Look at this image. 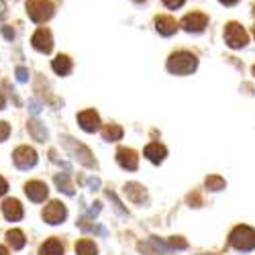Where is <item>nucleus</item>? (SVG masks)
Instances as JSON below:
<instances>
[{
  "label": "nucleus",
  "mask_w": 255,
  "mask_h": 255,
  "mask_svg": "<svg viewBox=\"0 0 255 255\" xmlns=\"http://www.w3.org/2000/svg\"><path fill=\"white\" fill-rule=\"evenodd\" d=\"M78 123H80V127L86 133H94V131H98L100 129V119H98V115L94 113V111H84V113H80L78 115Z\"/></svg>",
  "instance_id": "obj_11"
},
{
  "label": "nucleus",
  "mask_w": 255,
  "mask_h": 255,
  "mask_svg": "<svg viewBox=\"0 0 255 255\" xmlns=\"http://www.w3.org/2000/svg\"><path fill=\"white\" fill-rule=\"evenodd\" d=\"M51 68H53V72L57 74V76H68L70 72H72V59L68 57V55H57L53 61H51Z\"/></svg>",
  "instance_id": "obj_15"
},
{
  "label": "nucleus",
  "mask_w": 255,
  "mask_h": 255,
  "mask_svg": "<svg viewBox=\"0 0 255 255\" xmlns=\"http://www.w3.org/2000/svg\"><path fill=\"white\" fill-rule=\"evenodd\" d=\"M102 135H104V139L106 141H119L121 137H123V129L119 125H109L106 129L102 131Z\"/></svg>",
  "instance_id": "obj_20"
},
{
  "label": "nucleus",
  "mask_w": 255,
  "mask_h": 255,
  "mask_svg": "<svg viewBox=\"0 0 255 255\" xmlns=\"http://www.w3.org/2000/svg\"><path fill=\"white\" fill-rule=\"evenodd\" d=\"M2 106H4V96H2V92H0V111H2Z\"/></svg>",
  "instance_id": "obj_28"
},
{
  "label": "nucleus",
  "mask_w": 255,
  "mask_h": 255,
  "mask_svg": "<svg viewBox=\"0 0 255 255\" xmlns=\"http://www.w3.org/2000/svg\"><path fill=\"white\" fill-rule=\"evenodd\" d=\"M161 4L169 10H180L186 4V0H161Z\"/></svg>",
  "instance_id": "obj_22"
},
{
  "label": "nucleus",
  "mask_w": 255,
  "mask_h": 255,
  "mask_svg": "<svg viewBox=\"0 0 255 255\" xmlns=\"http://www.w3.org/2000/svg\"><path fill=\"white\" fill-rule=\"evenodd\" d=\"M76 253H78V255H96L98 249H96L94 241H90V239H82V241L76 243Z\"/></svg>",
  "instance_id": "obj_19"
},
{
  "label": "nucleus",
  "mask_w": 255,
  "mask_h": 255,
  "mask_svg": "<svg viewBox=\"0 0 255 255\" xmlns=\"http://www.w3.org/2000/svg\"><path fill=\"white\" fill-rule=\"evenodd\" d=\"M39 255H63V245L57 239H47L39 249Z\"/></svg>",
  "instance_id": "obj_16"
},
{
  "label": "nucleus",
  "mask_w": 255,
  "mask_h": 255,
  "mask_svg": "<svg viewBox=\"0 0 255 255\" xmlns=\"http://www.w3.org/2000/svg\"><path fill=\"white\" fill-rule=\"evenodd\" d=\"M6 241L12 249H20V247H25V233L23 231H18V229H10L6 233Z\"/></svg>",
  "instance_id": "obj_17"
},
{
  "label": "nucleus",
  "mask_w": 255,
  "mask_h": 255,
  "mask_svg": "<svg viewBox=\"0 0 255 255\" xmlns=\"http://www.w3.org/2000/svg\"><path fill=\"white\" fill-rule=\"evenodd\" d=\"M25 194L33 202H43L49 194V190H47V184H43L41 180H31V182L25 184Z\"/></svg>",
  "instance_id": "obj_10"
},
{
  "label": "nucleus",
  "mask_w": 255,
  "mask_h": 255,
  "mask_svg": "<svg viewBox=\"0 0 255 255\" xmlns=\"http://www.w3.org/2000/svg\"><path fill=\"white\" fill-rule=\"evenodd\" d=\"M135 4H143V2H147V0H133Z\"/></svg>",
  "instance_id": "obj_29"
},
{
  "label": "nucleus",
  "mask_w": 255,
  "mask_h": 255,
  "mask_svg": "<svg viewBox=\"0 0 255 255\" xmlns=\"http://www.w3.org/2000/svg\"><path fill=\"white\" fill-rule=\"evenodd\" d=\"M12 159H14L16 167L29 169V167H33L35 161H37V153H35V149H31L29 145H20V147H16V149H14Z\"/></svg>",
  "instance_id": "obj_7"
},
{
  "label": "nucleus",
  "mask_w": 255,
  "mask_h": 255,
  "mask_svg": "<svg viewBox=\"0 0 255 255\" xmlns=\"http://www.w3.org/2000/svg\"><path fill=\"white\" fill-rule=\"evenodd\" d=\"M221 4H225V6H235V4H239L241 0H219Z\"/></svg>",
  "instance_id": "obj_26"
},
{
  "label": "nucleus",
  "mask_w": 255,
  "mask_h": 255,
  "mask_svg": "<svg viewBox=\"0 0 255 255\" xmlns=\"http://www.w3.org/2000/svg\"><path fill=\"white\" fill-rule=\"evenodd\" d=\"M206 188L208 190H215V192H217V190H223L225 188V180L221 176H208L206 178Z\"/></svg>",
  "instance_id": "obj_21"
},
{
  "label": "nucleus",
  "mask_w": 255,
  "mask_h": 255,
  "mask_svg": "<svg viewBox=\"0 0 255 255\" xmlns=\"http://www.w3.org/2000/svg\"><path fill=\"white\" fill-rule=\"evenodd\" d=\"M31 43L37 51L41 53H49L51 47H53V37H51V31L47 27H39L35 31V35L31 37Z\"/></svg>",
  "instance_id": "obj_8"
},
{
  "label": "nucleus",
  "mask_w": 255,
  "mask_h": 255,
  "mask_svg": "<svg viewBox=\"0 0 255 255\" xmlns=\"http://www.w3.org/2000/svg\"><path fill=\"white\" fill-rule=\"evenodd\" d=\"M117 161L121 163V167L125 169H137L139 165V157L133 149H129V147H121V149L117 151Z\"/></svg>",
  "instance_id": "obj_12"
},
{
  "label": "nucleus",
  "mask_w": 255,
  "mask_h": 255,
  "mask_svg": "<svg viewBox=\"0 0 255 255\" xmlns=\"http://www.w3.org/2000/svg\"><path fill=\"white\" fill-rule=\"evenodd\" d=\"M251 74H253V76H255V66H253V68H251Z\"/></svg>",
  "instance_id": "obj_32"
},
{
  "label": "nucleus",
  "mask_w": 255,
  "mask_h": 255,
  "mask_svg": "<svg viewBox=\"0 0 255 255\" xmlns=\"http://www.w3.org/2000/svg\"><path fill=\"white\" fill-rule=\"evenodd\" d=\"M8 135H10V127H8V123H2V121H0V143H2Z\"/></svg>",
  "instance_id": "obj_24"
},
{
  "label": "nucleus",
  "mask_w": 255,
  "mask_h": 255,
  "mask_svg": "<svg viewBox=\"0 0 255 255\" xmlns=\"http://www.w3.org/2000/svg\"><path fill=\"white\" fill-rule=\"evenodd\" d=\"M165 147L163 145H159V143H149L145 147V157L149 159V161H153V163H161L163 161V157H165Z\"/></svg>",
  "instance_id": "obj_14"
},
{
  "label": "nucleus",
  "mask_w": 255,
  "mask_h": 255,
  "mask_svg": "<svg viewBox=\"0 0 255 255\" xmlns=\"http://www.w3.org/2000/svg\"><path fill=\"white\" fill-rule=\"evenodd\" d=\"M165 68H167V72H172L176 76H188L198 68V57H196V53L188 51V49H178L167 57Z\"/></svg>",
  "instance_id": "obj_1"
},
{
  "label": "nucleus",
  "mask_w": 255,
  "mask_h": 255,
  "mask_svg": "<svg viewBox=\"0 0 255 255\" xmlns=\"http://www.w3.org/2000/svg\"><path fill=\"white\" fill-rule=\"evenodd\" d=\"M6 190H8V184H6V180H4L2 176H0V196H2Z\"/></svg>",
  "instance_id": "obj_25"
},
{
  "label": "nucleus",
  "mask_w": 255,
  "mask_h": 255,
  "mask_svg": "<svg viewBox=\"0 0 255 255\" xmlns=\"http://www.w3.org/2000/svg\"><path fill=\"white\" fill-rule=\"evenodd\" d=\"M27 12L35 23H45L53 14V2L51 0H27Z\"/></svg>",
  "instance_id": "obj_5"
},
{
  "label": "nucleus",
  "mask_w": 255,
  "mask_h": 255,
  "mask_svg": "<svg viewBox=\"0 0 255 255\" xmlns=\"http://www.w3.org/2000/svg\"><path fill=\"white\" fill-rule=\"evenodd\" d=\"M251 12H253V14H255V2H253V6H251Z\"/></svg>",
  "instance_id": "obj_30"
},
{
  "label": "nucleus",
  "mask_w": 255,
  "mask_h": 255,
  "mask_svg": "<svg viewBox=\"0 0 255 255\" xmlns=\"http://www.w3.org/2000/svg\"><path fill=\"white\" fill-rule=\"evenodd\" d=\"M2 215L6 221H18V219H23V206H20V202L16 198H8L4 200L2 204Z\"/></svg>",
  "instance_id": "obj_13"
},
{
  "label": "nucleus",
  "mask_w": 255,
  "mask_h": 255,
  "mask_svg": "<svg viewBox=\"0 0 255 255\" xmlns=\"http://www.w3.org/2000/svg\"><path fill=\"white\" fill-rule=\"evenodd\" d=\"M66 206H63L61 202H57V200H53V202H49L47 206H45V210H43V219H45V223H49V225H59L63 219H66Z\"/></svg>",
  "instance_id": "obj_9"
},
{
  "label": "nucleus",
  "mask_w": 255,
  "mask_h": 255,
  "mask_svg": "<svg viewBox=\"0 0 255 255\" xmlns=\"http://www.w3.org/2000/svg\"><path fill=\"white\" fill-rule=\"evenodd\" d=\"M223 39H225L227 47L241 49L249 43V33L245 31V27L239 23V20H229L223 29Z\"/></svg>",
  "instance_id": "obj_2"
},
{
  "label": "nucleus",
  "mask_w": 255,
  "mask_h": 255,
  "mask_svg": "<svg viewBox=\"0 0 255 255\" xmlns=\"http://www.w3.org/2000/svg\"><path fill=\"white\" fill-rule=\"evenodd\" d=\"M125 192H127V196H129L133 202H143L145 200V190L139 184H127Z\"/></svg>",
  "instance_id": "obj_18"
},
{
  "label": "nucleus",
  "mask_w": 255,
  "mask_h": 255,
  "mask_svg": "<svg viewBox=\"0 0 255 255\" xmlns=\"http://www.w3.org/2000/svg\"><path fill=\"white\" fill-rule=\"evenodd\" d=\"M153 25H155V31H157L159 35H163V37H172V35H174V33L180 29L178 20H176L172 14H165V12L155 14V18H153Z\"/></svg>",
  "instance_id": "obj_6"
},
{
  "label": "nucleus",
  "mask_w": 255,
  "mask_h": 255,
  "mask_svg": "<svg viewBox=\"0 0 255 255\" xmlns=\"http://www.w3.org/2000/svg\"><path fill=\"white\" fill-rule=\"evenodd\" d=\"M229 243L239 249V251H251L255 247V231L251 227H235L231 233V237H229Z\"/></svg>",
  "instance_id": "obj_3"
},
{
  "label": "nucleus",
  "mask_w": 255,
  "mask_h": 255,
  "mask_svg": "<svg viewBox=\"0 0 255 255\" xmlns=\"http://www.w3.org/2000/svg\"><path fill=\"white\" fill-rule=\"evenodd\" d=\"M0 255H8V249H6V247H2V245H0Z\"/></svg>",
  "instance_id": "obj_27"
},
{
  "label": "nucleus",
  "mask_w": 255,
  "mask_h": 255,
  "mask_svg": "<svg viewBox=\"0 0 255 255\" xmlns=\"http://www.w3.org/2000/svg\"><path fill=\"white\" fill-rule=\"evenodd\" d=\"M167 243L172 245V247H178V249H186V247H188V243H186L182 237H169Z\"/></svg>",
  "instance_id": "obj_23"
},
{
  "label": "nucleus",
  "mask_w": 255,
  "mask_h": 255,
  "mask_svg": "<svg viewBox=\"0 0 255 255\" xmlns=\"http://www.w3.org/2000/svg\"><path fill=\"white\" fill-rule=\"evenodd\" d=\"M251 33H253V37H255V25H253V29H251Z\"/></svg>",
  "instance_id": "obj_31"
},
{
  "label": "nucleus",
  "mask_w": 255,
  "mask_h": 255,
  "mask_svg": "<svg viewBox=\"0 0 255 255\" xmlns=\"http://www.w3.org/2000/svg\"><path fill=\"white\" fill-rule=\"evenodd\" d=\"M208 14L202 10H192V12H186L182 16V20H178V25L186 31V33H202L208 27Z\"/></svg>",
  "instance_id": "obj_4"
}]
</instances>
